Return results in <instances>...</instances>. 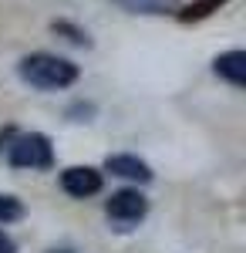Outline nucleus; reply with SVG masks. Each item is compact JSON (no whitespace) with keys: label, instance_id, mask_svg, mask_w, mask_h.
I'll return each mask as SVG.
<instances>
[{"label":"nucleus","instance_id":"nucleus-4","mask_svg":"<svg viewBox=\"0 0 246 253\" xmlns=\"http://www.w3.org/2000/svg\"><path fill=\"white\" fill-rule=\"evenodd\" d=\"M101 186H105V179H101V172L91 169V166H71V169L61 172V189H64L68 196H75V199L98 196Z\"/></svg>","mask_w":246,"mask_h":253},{"label":"nucleus","instance_id":"nucleus-12","mask_svg":"<svg viewBox=\"0 0 246 253\" xmlns=\"http://www.w3.org/2000/svg\"><path fill=\"white\" fill-rule=\"evenodd\" d=\"M95 108L91 105H75V108H68V115H91Z\"/></svg>","mask_w":246,"mask_h":253},{"label":"nucleus","instance_id":"nucleus-1","mask_svg":"<svg viewBox=\"0 0 246 253\" xmlns=\"http://www.w3.org/2000/svg\"><path fill=\"white\" fill-rule=\"evenodd\" d=\"M17 75L31 88H41V91H61V88H71L78 81V64L68 58H57V54H47V51H34L27 58H20Z\"/></svg>","mask_w":246,"mask_h":253},{"label":"nucleus","instance_id":"nucleus-10","mask_svg":"<svg viewBox=\"0 0 246 253\" xmlns=\"http://www.w3.org/2000/svg\"><path fill=\"white\" fill-rule=\"evenodd\" d=\"M51 31H54V34H64V41H71V44H78V47H88V44H91V38H88L81 27L68 24V20H54Z\"/></svg>","mask_w":246,"mask_h":253},{"label":"nucleus","instance_id":"nucleus-8","mask_svg":"<svg viewBox=\"0 0 246 253\" xmlns=\"http://www.w3.org/2000/svg\"><path fill=\"white\" fill-rule=\"evenodd\" d=\"M115 3H122L132 14H169V10H179V0H115Z\"/></svg>","mask_w":246,"mask_h":253},{"label":"nucleus","instance_id":"nucleus-2","mask_svg":"<svg viewBox=\"0 0 246 253\" xmlns=\"http://www.w3.org/2000/svg\"><path fill=\"white\" fill-rule=\"evenodd\" d=\"M7 162L14 169H51L54 166V149H51V138L31 132V135H14V142L7 145Z\"/></svg>","mask_w":246,"mask_h":253},{"label":"nucleus","instance_id":"nucleus-13","mask_svg":"<svg viewBox=\"0 0 246 253\" xmlns=\"http://www.w3.org/2000/svg\"><path fill=\"white\" fill-rule=\"evenodd\" d=\"M47 253H75L71 247H61V250H47Z\"/></svg>","mask_w":246,"mask_h":253},{"label":"nucleus","instance_id":"nucleus-5","mask_svg":"<svg viewBox=\"0 0 246 253\" xmlns=\"http://www.w3.org/2000/svg\"><path fill=\"white\" fill-rule=\"evenodd\" d=\"M105 169L112 175H118V179H128V182H152L149 162H142L138 156H108Z\"/></svg>","mask_w":246,"mask_h":253},{"label":"nucleus","instance_id":"nucleus-9","mask_svg":"<svg viewBox=\"0 0 246 253\" xmlns=\"http://www.w3.org/2000/svg\"><path fill=\"white\" fill-rule=\"evenodd\" d=\"M20 216H24V203H20L17 196L0 193V226H7V223H17Z\"/></svg>","mask_w":246,"mask_h":253},{"label":"nucleus","instance_id":"nucleus-6","mask_svg":"<svg viewBox=\"0 0 246 253\" xmlns=\"http://www.w3.org/2000/svg\"><path fill=\"white\" fill-rule=\"evenodd\" d=\"M212 71L233 88H246V51H226L212 61Z\"/></svg>","mask_w":246,"mask_h":253},{"label":"nucleus","instance_id":"nucleus-7","mask_svg":"<svg viewBox=\"0 0 246 253\" xmlns=\"http://www.w3.org/2000/svg\"><path fill=\"white\" fill-rule=\"evenodd\" d=\"M223 3H226V0H192V3H186V7H179V20H182V24L206 20V17H212Z\"/></svg>","mask_w":246,"mask_h":253},{"label":"nucleus","instance_id":"nucleus-3","mask_svg":"<svg viewBox=\"0 0 246 253\" xmlns=\"http://www.w3.org/2000/svg\"><path fill=\"white\" fill-rule=\"evenodd\" d=\"M105 213H108V219L115 223V230H132V226H138V223L145 219L149 199L138 193V189H118V193L108 196Z\"/></svg>","mask_w":246,"mask_h":253},{"label":"nucleus","instance_id":"nucleus-11","mask_svg":"<svg viewBox=\"0 0 246 253\" xmlns=\"http://www.w3.org/2000/svg\"><path fill=\"white\" fill-rule=\"evenodd\" d=\"M0 253H17V243L3 233V230H0Z\"/></svg>","mask_w":246,"mask_h":253}]
</instances>
